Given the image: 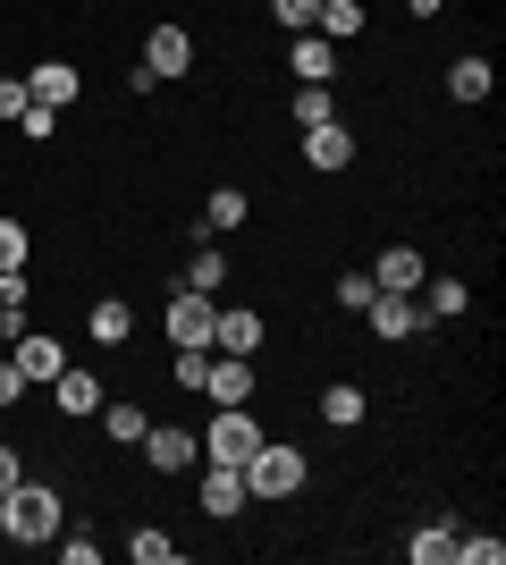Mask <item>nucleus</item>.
Returning <instances> with one entry per match:
<instances>
[{"label":"nucleus","instance_id":"30","mask_svg":"<svg viewBox=\"0 0 506 565\" xmlns=\"http://www.w3.org/2000/svg\"><path fill=\"white\" fill-rule=\"evenodd\" d=\"M25 254H34L25 220H0V270H25Z\"/></svg>","mask_w":506,"mask_h":565},{"label":"nucleus","instance_id":"7","mask_svg":"<svg viewBox=\"0 0 506 565\" xmlns=\"http://www.w3.org/2000/svg\"><path fill=\"white\" fill-rule=\"evenodd\" d=\"M144 68H152V85H177V76L194 68V34L186 25H152L144 34Z\"/></svg>","mask_w":506,"mask_h":565},{"label":"nucleus","instance_id":"27","mask_svg":"<svg viewBox=\"0 0 506 565\" xmlns=\"http://www.w3.org/2000/svg\"><path fill=\"white\" fill-rule=\"evenodd\" d=\"M506 557V541H489V532H456V557L448 565H498Z\"/></svg>","mask_w":506,"mask_h":565},{"label":"nucleus","instance_id":"8","mask_svg":"<svg viewBox=\"0 0 506 565\" xmlns=\"http://www.w3.org/2000/svg\"><path fill=\"white\" fill-rule=\"evenodd\" d=\"M194 498H203V515H212V523H237L245 507H254V490H245L237 465H212L203 481H194Z\"/></svg>","mask_w":506,"mask_h":565},{"label":"nucleus","instance_id":"14","mask_svg":"<svg viewBox=\"0 0 506 565\" xmlns=\"http://www.w3.org/2000/svg\"><path fill=\"white\" fill-rule=\"evenodd\" d=\"M25 94H34V102H51V110H68V102L85 94V76H76L68 60H34V68H25Z\"/></svg>","mask_w":506,"mask_h":565},{"label":"nucleus","instance_id":"28","mask_svg":"<svg viewBox=\"0 0 506 565\" xmlns=\"http://www.w3.org/2000/svg\"><path fill=\"white\" fill-rule=\"evenodd\" d=\"M330 118H337L330 85H304V94H295V127H330Z\"/></svg>","mask_w":506,"mask_h":565},{"label":"nucleus","instance_id":"38","mask_svg":"<svg viewBox=\"0 0 506 565\" xmlns=\"http://www.w3.org/2000/svg\"><path fill=\"white\" fill-rule=\"evenodd\" d=\"M18 338H25V312H0V354L18 347Z\"/></svg>","mask_w":506,"mask_h":565},{"label":"nucleus","instance_id":"15","mask_svg":"<svg viewBox=\"0 0 506 565\" xmlns=\"http://www.w3.org/2000/svg\"><path fill=\"white\" fill-rule=\"evenodd\" d=\"M101 397H110V388H101L94 372H76V363H68V372H60V380H51V405H60L68 423H85V414H101Z\"/></svg>","mask_w":506,"mask_h":565},{"label":"nucleus","instance_id":"6","mask_svg":"<svg viewBox=\"0 0 506 565\" xmlns=\"http://www.w3.org/2000/svg\"><path fill=\"white\" fill-rule=\"evenodd\" d=\"M254 354H212V372H203V405H254Z\"/></svg>","mask_w":506,"mask_h":565},{"label":"nucleus","instance_id":"36","mask_svg":"<svg viewBox=\"0 0 506 565\" xmlns=\"http://www.w3.org/2000/svg\"><path fill=\"white\" fill-rule=\"evenodd\" d=\"M18 397H25V372L9 363V354H0V405H18Z\"/></svg>","mask_w":506,"mask_h":565},{"label":"nucleus","instance_id":"31","mask_svg":"<svg viewBox=\"0 0 506 565\" xmlns=\"http://www.w3.org/2000/svg\"><path fill=\"white\" fill-rule=\"evenodd\" d=\"M270 18L288 25V34H313V18H321V0H270Z\"/></svg>","mask_w":506,"mask_h":565},{"label":"nucleus","instance_id":"34","mask_svg":"<svg viewBox=\"0 0 506 565\" xmlns=\"http://www.w3.org/2000/svg\"><path fill=\"white\" fill-rule=\"evenodd\" d=\"M25 296H34V287H25V270H0V312H25Z\"/></svg>","mask_w":506,"mask_h":565},{"label":"nucleus","instance_id":"17","mask_svg":"<svg viewBox=\"0 0 506 565\" xmlns=\"http://www.w3.org/2000/svg\"><path fill=\"white\" fill-rule=\"evenodd\" d=\"M464 312H473V287L431 270V279H422V321H464Z\"/></svg>","mask_w":506,"mask_h":565},{"label":"nucleus","instance_id":"22","mask_svg":"<svg viewBox=\"0 0 506 565\" xmlns=\"http://www.w3.org/2000/svg\"><path fill=\"white\" fill-rule=\"evenodd\" d=\"M363 405H372V397H363L355 380H337V388H321V423H330V430H355Z\"/></svg>","mask_w":506,"mask_h":565},{"label":"nucleus","instance_id":"13","mask_svg":"<svg viewBox=\"0 0 506 565\" xmlns=\"http://www.w3.org/2000/svg\"><path fill=\"white\" fill-rule=\"evenodd\" d=\"M212 354H262V312H254V305H228L212 321Z\"/></svg>","mask_w":506,"mask_h":565},{"label":"nucleus","instance_id":"4","mask_svg":"<svg viewBox=\"0 0 506 565\" xmlns=\"http://www.w3.org/2000/svg\"><path fill=\"white\" fill-rule=\"evenodd\" d=\"M136 448H144L152 472H186L194 456H203V430H186V423H144V439H136Z\"/></svg>","mask_w":506,"mask_h":565},{"label":"nucleus","instance_id":"9","mask_svg":"<svg viewBox=\"0 0 506 565\" xmlns=\"http://www.w3.org/2000/svg\"><path fill=\"white\" fill-rule=\"evenodd\" d=\"M422 279H431L422 245H388V254L372 262V287H380V296H422Z\"/></svg>","mask_w":506,"mask_h":565},{"label":"nucleus","instance_id":"23","mask_svg":"<svg viewBox=\"0 0 506 565\" xmlns=\"http://www.w3.org/2000/svg\"><path fill=\"white\" fill-rule=\"evenodd\" d=\"M144 423H152L144 405H110V397H101V439H110V448H136V439H144Z\"/></svg>","mask_w":506,"mask_h":565},{"label":"nucleus","instance_id":"16","mask_svg":"<svg viewBox=\"0 0 506 565\" xmlns=\"http://www.w3.org/2000/svg\"><path fill=\"white\" fill-rule=\"evenodd\" d=\"M489 85H498V68H489L482 51L448 60V102H464V110H473V102H489Z\"/></svg>","mask_w":506,"mask_h":565},{"label":"nucleus","instance_id":"20","mask_svg":"<svg viewBox=\"0 0 506 565\" xmlns=\"http://www.w3.org/2000/svg\"><path fill=\"white\" fill-rule=\"evenodd\" d=\"M363 25H372V18H363V0H321V18H313V34H321V43H355Z\"/></svg>","mask_w":506,"mask_h":565},{"label":"nucleus","instance_id":"5","mask_svg":"<svg viewBox=\"0 0 506 565\" xmlns=\"http://www.w3.org/2000/svg\"><path fill=\"white\" fill-rule=\"evenodd\" d=\"M169 338H177V347H212V321H219V296H194V287H177V296H169Z\"/></svg>","mask_w":506,"mask_h":565},{"label":"nucleus","instance_id":"2","mask_svg":"<svg viewBox=\"0 0 506 565\" xmlns=\"http://www.w3.org/2000/svg\"><path fill=\"white\" fill-rule=\"evenodd\" d=\"M237 472H245V490H254V498H295L304 481H313V465H304V448H295V439H262Z\"/></svg>","mask_w":506,"mask_h":565},{"label":"nucleus","instance_id":"19","mask_svg":"<svg viewBox=\"0 0 506 565\" xmlns=\"http://www.w3.org/2000/svg\"><path fill=\"white\" fill-rule=\"evenodd\" d=\"M85 330H94V347H127V338H136V305H127V296H101Z\"/></svg>","mask_w":506,"mask_h":565},{"label":"nucleus","instance_id":"29","mask_svg":"<svg viewBox=\"0 0 506 565\" xmlns=\"http://www.w3.org/2000/svg\"><path fill=\"white\" fill-rule=\"evenodd\" d=\"M18 136L25 143H51V136H60V110H51V102H25V110H18Z\"/></svg>","mask_w":506,"mask_h":565},{"label":"nucleus","instance_id":"3","mask_svg":"<svg viewBox=\"0 0 506 565\" xmlns=\"http://www.w3.org/2000/svg\"><path fill=\"white\" fill-rule=\"evenodd\" d=\"M270 430L254 423V405H212V430H203V456L212 465H245V456L262 448Z\"/></svg>","mask_w":506,"mask_h":565},{"label":"nucleus","instance_id":"11","mask_svg":"<svg viewBox=\"0 0 506 565\" xmlns=\"http://www.w3.org/2000/svg\"><path fill=\"white\" fill-rule=\"evenodd\" d=\"M304 161H313L321 178L355 169V127H346V118H330V127H304Z\"/></svg>","mask_w":506,"mask_h":565},{"label":"nucleus","instance_id":"24","mask_svg":"<svg viewBox=\"0 0 506 565\" xmlns=\"http://www.w3.org/2000/svg\"><path fill=\"white\" fill-rule=\"evenodd\" d=\"M406 557L413 565H448V557H456V523H422V532L406 541Z\"/></svg>","mask_w":506,"mask_h":565},{"label":"nucleus","instance_id":"12","mask_svg":"<svg viewBox=\"0 0 506 565\" xmlns=\"http://www.w3.org/2000/svg\"><path fill=\"white\" fill-rule=\"evenodd\" d=\"M363 321H372L388 347H406V338L422 330V296H372V305H363Z\"/></svg>","mask_w":506,"mask_h":565},{"label":"nucleus","instance_id":"35","mask_svg":"<svg viewBox=\"0 0 506 565\" xmlns=\"http://www.w3.org/2000/svg\"><path fill=\"white\" fill-rule=\"evenodd\" d=\"M25 102H34V94H25V76H0V118H18Z\"/></svg>","mask_w":506,"mask_h":565},{"label":"nucleus","instance_id":"10","mask_svg":"<svg viewBox=\"0 0 506 565\" xmlns=\"http://www.w3.org/2000/svg\"><path fill=\"white\" fill-rule=\"evenodd\" d=\"M9 363L25 372V388H51V380L68 372V347H60V338H34V330H25L18 347H9Z\"/></svg>","mask_w":506,"mask_h":565},{"label":"nucleus","instance_id":"18","mask_svg":"<svg viewBox=\"0 0 506 565\" xmlns=\"http://www.w3.org/2000/svg\"><path fill=\"white\" fill-rule=\"evenodd\" d=\"M288 68L304 76V85H330V76H337V43H321V34H295V43H288Z\"/></svg>","mask_w":506,"mask_h":565},{"label":"nucleus","instance_id":"26","mask_svg":"<svg viewBox=\"0 0 506 565\" xmlns=\"http://www.w3.org/2000/svg\"><path fill=\"white\" fill-rule=\"evenodd\" d=\"M127 557H136V565H177V541H169L161 523H144V532L127 541Z\"/></svg>","mask_w":506,"mask_h":565},{"label":"nucleus","instance_id":"25","mask_svg":"<svg viewBox=\"0 0 506 565\" xmlns=\"http://www.w3.org/2000/svg\"><path fill=\"white\" fill-rule=\"evenodd\" d=\"M245 212H254V203H245L237 186H212V203H203V228L228 236V228H245Z\"/></svg>","mask_w":506,"mask_h":565},{"label":"nucleus","instance_id":"1","mask_svg":"<svg viewBox=\"0 0 506 565\" xmlns=\"http://www.w3.org/2000/svg\"><path fill=\"white\" fill-rule=\"evenodd\" d=\"M60 523H68L60 490H43V481H18V490H0V541H18V548H51V541H60Z\"/></svg>","mask_w":506,"mask_h":565},{"label":"nucleus","instance_id":"39","mask_svg":"<svg viewBox=\"0 0 506 565\" xmlns=\"http://www.w3.org/2000/svg\"><path fill=\"white\" fill-rule=\"evenodd\" d=\"M439 9H448V0H406V18H413V25H431Z\"/></svg>","mask_w":506,"mask_h":565},{"label":"nucleus","instance_id":"33","mask_svg":"<svg viewBox=\"0 0 506 565\" xmlns=\"http://www.w3.org/2000/svg\"><path fill=\"white\" fill-rule=\"evenodd\" d=\"M60 557H68V565H94L101 541H94V532H68V523H60Z\"/></svg>","mask_w":506,"mask_h":565},{"label":"nucleus","instance_id":"32","mask_svg":"<svg viewBox=\"0 0 506 565\" xmlns=\"http://www.w3.org/2000/svg\"><path fill=\"white\" fill-rule=\"evenodd\" d=\"M372 296H380V287H372V270H346V279H337V305H346V312H363Z\"/></svg>","mask_w":506,"mask_h":565},{"label":"nucleus","instance_id":"37","mask_svg":"<svg viewBox=\"0 0 506 565\" xmlns=\"http://www.w3.org/2000/svg\"><path fill=\"white\" fill-rule=\"evenodd\" d=\"M18 481H25V456L9 448V439H0V490H18Z\"/></svg>","mask_w":506,"mask_h":565},{"label":"nucleus","instance_id":"21","mask_svg":"<svg viewBox=\"0 0 506 565\" xmlns=\"http://www.w3.org/2000/svg\"><path fill=\"white\" fill-rule=\"evenodd\" d=\"M228 270H237V262L219 254V245H194V262H186V279H177V287H194V296H219V279H228Z\"/></svg>","mask_w":506,"mask_h":565}]
</instances>
